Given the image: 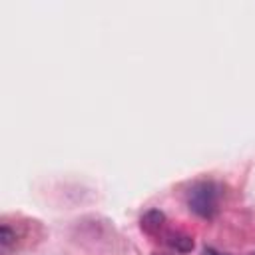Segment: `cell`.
Listing matches in <instances>:
<instances>
[{"mask_svg":"<svg viewBox=\"0 0 255 255\" xmlns=\"http://www.w3.org/2000/svg\"><path fill=\"white\" fill-rule=\"evenodd\" d=\"M187 205L203 219H211L219 209V189L213 181H199L187 191Z\"/></svg>","mask_w":255,"mask_h":255,"instance_id":"obj_1","label":"cell"},{"mask_svg":"<svg viewBox=\"0 0 255 255\" xmlns=\"http://www.w3.org/2000/svg\"><path fill=\"white\" fill-rule=\"evenodd\" d=\"M165 243L169 245V247H173L177 253H187V251H191L193 249V239L189 237V235H185L183 231H167L165 233Z\"/></svg>","mask_w":255,"mask_h":255,"instance_id":"obj_2","label":"cell"},{"mask_svg":"<svg viewBox=\"0 0 255 255\" xmlns=\"http://www.w3.org/2000/svg\"><path fill=\"white\" fill-rule=\"evenodd\" d=\"M14 239H16V233L8 225H2V229H0V247H2L4 253L10 249V245L14 243Z\"/></svg>","mask_w":255,"mask_h":255,"instance_id":"obj_3","label":"cell"},{"mask_svg":"<svg viewBox=\"0 0 255 255\" xmlns=\"http://www.w3.org/2000/svg\"><path fill=\"white\" fill-rule=\"evenodd\" d=\"M203 255H223V253H219V251H215V249H211V247H207V249L203 251Z\"/></svg>","mask_w":255,"mask_h":255,"instance_id":"obj_4","label":"cell"},{"mask_svg":"<svg viewBox=\"0 0 255 255\" xmlns=\"http://www.w3.org/2000/svg\"><path fill=\"white\" fill-rule=\"evenodd\" d=\"M157 255H163V253H157Z\"/></svg>","mask_w":255,"mask_h":255,"instance_id":"obj_5","label":"cell"}]
</instances>
